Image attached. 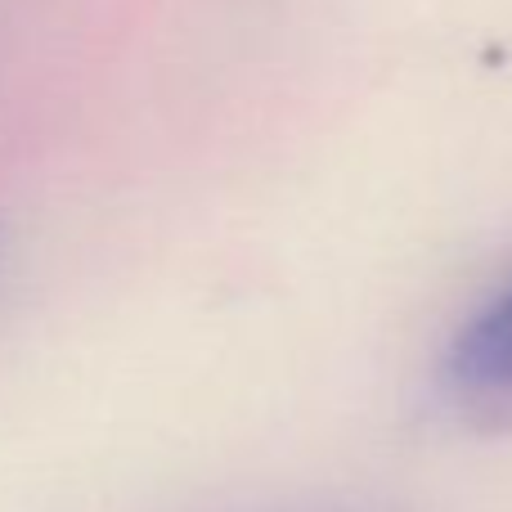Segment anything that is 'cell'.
Here are the masks:
<instances>
[{"label": "cell", "instance_id": "1", "mask_svg": "<svg viewBox=\"0 0 512 512\" xmlns=\"http://www.w3.org/2000/svg\"><path fill=\"white\" fill-rule=\"evenodd\" d=\"M445 387L481 423L512 418V283L459 328L445 355Z\"/></svg>", "mask_w": 512, "mask_h": 512}]
</instances>
